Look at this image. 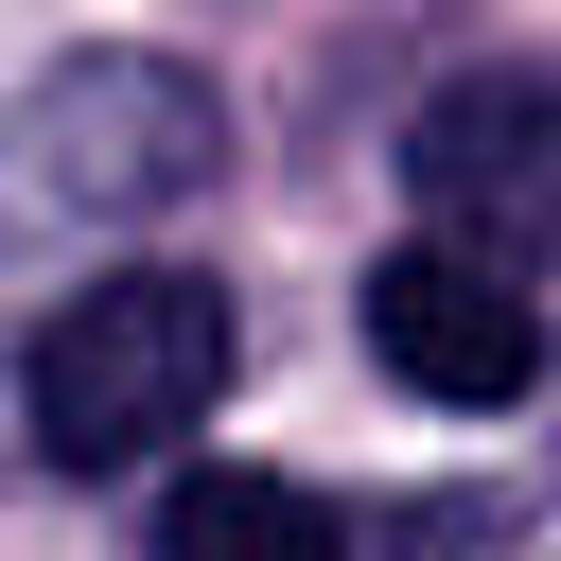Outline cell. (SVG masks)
I'll use <instances>...</instances> for the list:
<instances>
[{
    "label": "cell",
    "instance_id": "obj_1",
    "mask_svg": "<svg viewBox=\"0 0 561 561\" xmlns=\"http://www.w3.org/2000/svg\"><path fill=\"white\" fill-rule=\"evenodd\" d=\"M210 386H228V298H210L193 263L88 280V298L35 333V368H18L53 473H140V456H175V438L210 421Z\"/></svg>",
    "mask_w": 561,
    "mask_h": 561
},
{
    "label": "cell",
    "instance_id": "obj_2",
    "mask_svg": "<svg viewBox=\"0 0 561 561\" xmlns=\"http://www.w3.org/2000/svg\"><path fill=\"white\" fill-rule=\"evenodd\" d=\"M18 158H35V193H70V210H175V193H210L228 105H210L175 53H70V70L18 105Z\"/></svg>",
    "mask_w": 561,
    "mask_h": 561
},
{
    "label": "cell",
    "instance_id": "obj_3",
    "mask_svg": "<svg viewBox=\"0 0 561 561\" xmlns=\"http://www.w3.org/2000/svg\"><path fill=\"white\" fill-rule=\"evenodd\" d=\"M403 193H421V228L473 245V263L561 245V88H526V70H456V88L403 123Z\"/></svg>",
    "mask_w": 561,
    "mask_h": 561
},
{
    "label": "cell",
    "instance_id": "obj_4",
    "mask_svg": "<svg viewBox=\"0 0 561 561\" xmlns=\"http://www.w3.org/2000/svg\"><path fill=\"white\" fill-rule=\"evenodd\" d=\"M368 351H386L421 403H526V386H543V316H526V280L473 263V245H386V263H368Z\"/></svg>",
    "mask_w": 561,
    "mask_h": 561
},
{
    "label": "cell",
    "instance_id": "obj_5",
    "mask_svg": "<svg viewBox=\"0 0 561 561\" xmlns=\"http://www.w3.org/2000/svg\"><path fill=\"white\" fill-rule=\"evenodd\" d=\"M158 561H351V526L298 473H175L158 491Z\"/></svg>",
    "mask_w": 561,
    "mask_h": 561
}]
</instances>
